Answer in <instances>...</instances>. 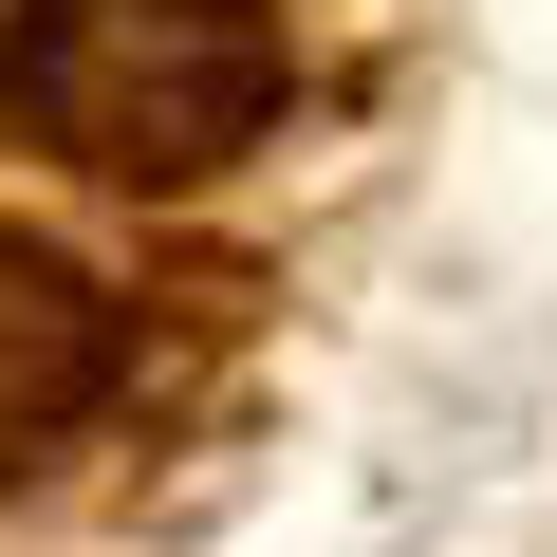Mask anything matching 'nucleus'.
Here are the masks:
<instances>
[{"label":"nucleus","instance_id":"nucleus-2","mask_svg":"<svg viewBox=\"0 0 557 557\" xmlns=\"http://www.w3.org/2000/svg\"><path fill=\"white\" fill-rule=\"evenodd\" d=\"M131 372V317H112V278H75L57 242H0V483H20L38 446H75Z\"/></svg>","mask_w":557,"mask_h":557},{"label":"nucleus","instance_id":"nucleus-1","mask_svg":"<svg viewBox=\"0 0 557 557\" xmlns=\"http://www.w3.org/2000/svg\"><path fill=\"white\" fill-rule=\"evenodd\" d=\"M278 94L298 38L278 0H20L0 20V131L57 149L75 186H223Z\"/></svg>","mask_w":557,"mask_h":557}]
</instances>
